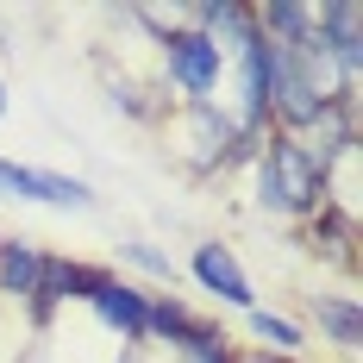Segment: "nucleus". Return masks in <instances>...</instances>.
Segmentation results:
<instances>
[{
	"mask_svg": "<svg viewBox=\"0 0 363 363\" xmlns=\"http://www.w3.org/2000/svg\"><path fill=\"white\" fill-rule=\"evenodd\" d=\"M0 119H6V82H0Z\"/></svg>",
	"mask_w": 363,
	"mask_h": 363,
	"instance_id": "nucleus-14",
	"label": "nucleus"
},
{
	"mask_svg": "<svg viewBox=\"0 0 363 363\" xmlns=\"http://www.w3.org/2000/svg\"><path fill=\"white\" fill-rule=\"evenodd\" d=\"M232 338L219 326H201V320H188V332L176 338V351H182V363H232V351H225Z\"/></svg>",
	"mask_w": 363,
	"mask_h": 363,
	"instance_id": "nucleus-11",
	"label": "nucleus"
},
{
	"mask_svg": "<svg viewBox=\"0 0 363 363\" xmlns=\"http://www.w3.org/2000/svg\"><path fill=\"white\" fill-rule=\"evenodd\" d=\"M157 50H163V75H169V88H176L188 107H213L219 82H225V50H219L207 32H194V26H169V32L157 38Z\"/></svg>",
	"mask_w": 363,
	"mask_h": 363,
	"instance_id": "nucleus-2",
	"label": "nucleus"
},
{
	"mask_svg": "<svg viewBox=\"0 0 363 363\" xmlns=\"http://www.w3.org/2000/svg\"><path fill=\"white\" fill-rule=\"evenodd\" d=\"M0 201H38V207L88 213V207H94V188H88L82 176H63V169H38V163L0 157Z\"/></svg>",
	"mask_w": 363,
	"mask_h": 363,
	"instance_id": "nucleus-4",
	"label": "nucleus"
},
{
	"mask_svg": "<svg viewBox=\"0 0 363 363\" xmlns=\"http://www.w3.org/2000/svg\"><path fill=\"white\" fill-rule=\"evenodd\" d=\"M245 326L269 345V357H294V351H301V326L282 320V313H269V307H251V313H245Z\"/></svg>",
	"mask_w": 363,
	"mask_h": 363,
	"instance_id": "nucleus-10",
	"label": "nucleus"
},
{
	"mask_svg": "<svg viewBox=\"0 0 363 363\" xmlns=\"http://www.w3.org/2000/svg\"><path fill=\"white\" fill-rule=\"evenodd\" d=\"M119 257H125L132 269L157 276V282H176V263H169V251H157V245H145V238H125V245H119Z\"/></svg>",
	"mask_w": 363,
	"mask_h": 363,
	"instance_id": "nucleus-12",
	"label": "nucleus"
},
{
	"mask_svg": "<svg viewBox=\"0 0 363 363\" xmlns=\"http://www.w3.org/2000/svg\"><path fill=\"white\" fill-rule=\"evenodd\" d=\"M88 307H94L125 345H145L150 338V294L145 289H132V282H119V276H101L94 294H88Z\"/></svg>",
	"mask_w": 363,
	"mask_h": 363,
	"instance_id": "nucleus-6",
	"label": "nucleus"
},
{
	"mask_svg": "<svg viewBox=\"0 0 363 363\" xmlns=\"http://www.w3.org/2000/svg\"><path fill=\"white\" fill-rule=\"evenodd\" d=\"M188 138H194V145H188V163H194V169H213V163H225L232 150L245 145L219 107H188Z\"/></svg>",
	"mask_w": 363,
	"mask_h": 363,
	"instance_id": "nucleus-8",
	"label": "nucleus"
},
{
	"mask_svg": "<svg viewBox=\"0 0 363 363\" xmlns=\"http://www.w3.org/2000/svg\"><path fill=\"white\" fill-rule=\"evenodd\" d=\"M188 276L201 282V289L213 294V301H225V307H238V313H251L257 307V289L251 276L238 269V257H232V245H194V257H188Z\"/></svg>",
	"mask_w": 363,
	"mask_h": 363,
	"instance_id": "nucleus-5",
	"label": "nucleus"
},
{
	"mask_svg": "<svg viewBox=\"0 0 363 363\" xmlns=\"http://www.w3.org/2000/svg\"><path fill=\"white\" fill-rule=\"evenodd\" d=\"M313 326L326 332L338 351H357L363 345V307L351 294H313Z\"/></svg>",
	"mask_w": 363,
	"mask_h": 363,
	"instance_id": "nucleus-9",
	"label": "nucleus"
},
{
	"mask_svg": "<svg viewBox=\"0 0 363 363\" xmlns=\"http://www.w3.org/2000/svg\"><path fill=\"white\" fill-rule=\"evenodd\" d=\"M44 276H50V251H38L32 238H0V294H19L38 313Z\"/></svg>",
	"mask_w": 363,
	"mask_h": 363,
	"instance_id": "nucleus-7",
	"label": "nucleus"
},
{
	"mask_svg": "<svg viewBox=\"0 0 363 363\" xmlns=\"http://www.w3.org/2000/svg\"><path fill=\"white\" fill-rule=\"evenodd\" d=\"M245 363H294V357H269V351H257V357H245Z\"/></svg>",
	"mask_w": 363,
	"mask_h": 363,
	"instance_id": "nucleus-13",
	"label": "nucleus"
},
{
	"mask_svg": "<svg viewBox=\"0 0 363 363\" xmlns=\"http://www.w3.org/2000/svg\"><path fill=\"white\" fill-rule=\"evenodd\" d=\"M257 201L269 213H289V219H313L326 213V169L313 163V150L276 132L269 145L257 150Z\"/></svg>",
	"mask_w": 363,
	"mask_h": 363,
	"instance_id": "nucleus-1",
	"label": "nucleus"
},
{
	"mask_svg": "<svg viewBox=\"0 0 363 363\" xmlns=\"http://www.w3.org/2000/svg\"><path fill=\"white\" fill-rule=\"evenodd\" d=\"M313 38L326 50L338 88L357 94V82H363V6L357 0H320L313 6Z\"/></svg>",
	"mask_w": 363,
	"mask_h": 363,
	"instance_id": "nucleus-3",
	"label": "nucleus"
}]
</instances>
